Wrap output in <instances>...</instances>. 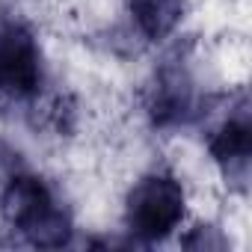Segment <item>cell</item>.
<instances>
[{
	"label": "cell",
	"mask_w": 252,
	"mask_h": 252,
	"mask_svg": "<svg viewBox=\"0 0 252 252\" xmlns=\"http://www.w3.org/2000/svg\"><path fill=\"white\" fill-rule=\"evenodd\" d=\"M184 9H187V0H131L134 24L152 42L166 39L181 24Z\"/></svg>",
	"instance_id": "8992f818"
},
{
	"label": "cell",
	"mask_w": 252,
	"mask_h": 252,
	"mask_svg": "<svg viewBox=\"0 0 252 252\" xmlns=\"http://www.w3.org/2000/svg\"><path fill=\"white\" fill-rule=\"evenodd\" d=\"M196 101V80L190 74L187 57L181 51H172L163 57V63L155 71V89H152V119L160 128H178L187 125L199 110Z\"/></svg>",
	"instance_id": "277c9868"
},
{
	"label": "cell",
	"mask_w": 252,
	"mask_h": 252,
	"mask_svg": "<svg viewBox=\"0 0 252 252\" xmlns=\"http://www.w3.org/2000/svg\"><path fill=\"white\" fill-rule=\"evenodd\" d=\"M208 149H211L214 160L220 163L222 175H225L237 190H246L249 155H252V128H249L246 101H240L234 110H228V116L217 125V131L211 134Z\"/></svg>",
	"instance_id": "5b68a950"
},
{
	"label": "cell",
	"mask_w": 252,
	"mask_h": 252,
	"mask_svg": "<svg viewBox=\"0 0 252 252\" xmlns=\"http://www.w3.org/2000/svg\"><path fill=\"white\" fill-rule=\"evenodd\" d=\"M0 211L12 228H18L27 237V243L39 249H60L71 237L68 214L39 175H12L9 184L3 187V196H0Z\"/></svg>",
	"instance_id": "6da1fadb"
},
{
	"label": "cell",
	"mask_w": 252,
	"mask_h": 252,
	"mask_svg": "<svg viewBox=\"0 0 252 252\" xmlns=\"http://www.w3.org/2000/svg\"><path fill=\"white\" fill-rule=\"evenodd\" d=\"M42 51L21 18L0 21V95L27 101L42 89Z\"/></svg>",
	"instance_id": "3957f363"
},
{
	"label": "cell",
	"mask_w": 252,
	"mask_h": 252,
	"mask_svg": "<svg viewBox=\"0 0 252 252\" xmlns=\"http://www.w3.org/2000/svg\"><path fill=\"white\" fill-rule=\"evenodd\" d=\"M181 243L190 249H222L225 246V240L220 237V228H214V225H196L193 234L184 237Z\"/></svg>",
	"instance_id": "52a82bcc"
},
{
	"label": "cell",
	"mask_w": 252,
	"mask_h": 252,
	"mask_svg": "<svg viewBox=\"0 0 252 252\" xmlns=\"http://www.w3.org/2000/svg\"><path fill=\"white\" fill-rule=\"evenodd\" d=\"M184 187L175 175L169 172H152L137 181V187L128 196V208H125V222L128 231L137 240L155 243L169 237L181 220H184Z\"/></svg>",
	"instance_id": "7a4b0ae2"
}]
</instances>
